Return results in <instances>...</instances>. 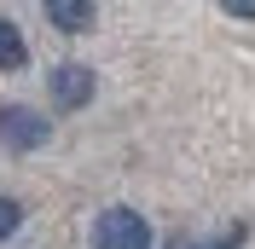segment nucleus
Here are the masks:
<instances>
[{"label": "nucleus", "instance_id": "8", "mask_svg": "<svg viewBox=\"0 0 255 249\" xmlns=\"http://www.w3.org/2000/svg\"><path fill=\"white\" fill-rule=\"evenodd\" d=\"M221 12H232V17H255V0H221Z\"/></svg>", "mask_w": 255, "mask_h": 249}, {"label": "nucleus", "instance_id": "6", "mask_svg": "<svg viewBox=\"0 0 255 249\" xmlns=\"http://www.w3.org/2000/svg\"><path fill=\"white\" fill-rule=\"evenodd\" d=\"M250 244V220H232L221 238H203V244H174V249H244Z\"/></svg>", "mask_w": 255, "mask_h": 249}, {"label": "nucleus", "instance_id": "2", "mask_svg": "<svg viewBox=\"0 0 255 249\" xmlns=\"http://www.w3.org/2000/svg\"><path fill=\"white\" fill-rule=\"evenodd\" d=\"M93 249H151V226L133 209H105L93 220Z\"/></svg>", "mask_w": 255, "mask_h": 249}, {"label": "nucleus", "instance_id": "4", "mask_svg": "<svg viewBox=\"0 0 255 249\" xmlns=\"http://www.w3.org/2000/svg\"><path fill=\"white\" fill-rule=\"evenodd\" d=\"M47 17L64 35H87L99 23V0H47Z\"/></svg>", "mask_w": 255, "mask_h": 249}, {"label": "nucleus", "instance_id": "1", "mask_svg": "<svg viewBox=\"0 0 255 249\" xmlns=\"http://www.w3.org/2000/svg\"><path fill=\"white\" fill-rule=\"evenodd\" d=\"M52 139V122L29 105H0V145L6 151H41Z\"/></svg>", "mask_w": 255, "mask_h": 249}, {"label": "nucleus", "instance_id": "7", "mask_svg": "<svg viewBox=\"0 0 255 249\" xmlns=\"http://www.w3.org/2000/svg\"><path fill=\"white\" fill-rule=\"evenodd\" d=\"M17 226H23V203H17V197H0V244H6Z\"/></svg>", "mask_w": 255, "mask_h": 249}, {"label": "nucleus", "instance_id": "5", "mask_svg": "<svg viewBox=\"0 0 255 249\" xmlns=\"http://www.w3.org/2000/svg\"><path fill=\"white\" fill-rule=\"evenodd\" d=\"M23 64H29V41L17 35V23H6V17H0V70L12 76V70H23Z\"/></svg>", "mask_w": 255, "mask_h": 249}, {"label": "nucleus", "instance_id": "3", "mask_svg": "<svg viewBox=\"0 0 255 249\" xmlns=\"http://www.w3.org/2000/svg\"><path fill=\"white\" fill-rule=\"evenodd\" d=\"M47 93L58 110H87L99 93V76L87 70V64H52V76H47Z\"/></svg>", "mask_w": 255, "mask_h": 249}]
</instances>
